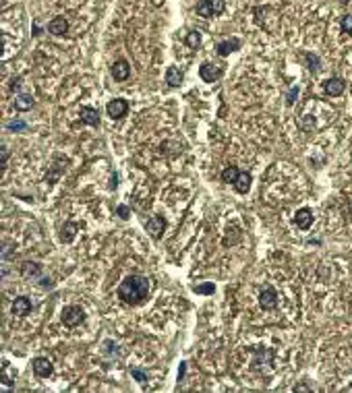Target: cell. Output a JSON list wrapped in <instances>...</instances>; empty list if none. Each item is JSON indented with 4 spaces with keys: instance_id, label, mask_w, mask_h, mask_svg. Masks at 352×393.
<instances>
[{
    "instance_id": "7c38bea8",
    "label": "cell",
    "mask_w": 352,
    "mask_h": 393,
    "mask_svg": "<svg viewBox=\"0 0 352 393\" xmlns=\"http://www.w3.org/2000/svg\"><path fill=\"white\" fill-rule=\"evenodd\" d=\"M294 224L300 228V230H306L311 224H313V211L309 209V207H302V209H298L296 211V215H294Z\"/></svg>"
},
{
    "instance_id": "ac0fdd59",
    "label": "cell",
    "mask_w": 352,
    "mask_h": 393,
    "mask_svg": "<svg viewBox=\"0 0 352 393\" xmlns=\"http://www.w3.org/2000/svg\"><path fill=\"white\" fill-rule=\"evenodd\" d=\"M166 83L170 87H179L183 83V71L176 69V67H168V71H166Z\"/></svg>"
},
{
    "instance_id": "ba28073f",
    "label": "cell",
    "mask_w": 352,
    "mask_h": 393,
    "mask_svg": "<svg viewBox=\"0 0 352 393\" xmlns=\"http://www.w3.org/2000/svg\"><path fill=\"white\" fill-rule=\"evenodd\" d=\"M31 366H33V373H35L37 377H41V379L50 377L52 370H54V366H52V362H50L48 358H33Z\"/></svg>"
},
{
    "instance_id": "83f0119b",
    "label": "cell",
    "mask_w": 352,
    "mask_h": 393,
    "mask_svg": "<svg viewBox=\"0 0 352 393\" xmlns=\"http://www.w3.org/2000/svg\"><path fill=\"white\" fill-rule=\"evenodd\" d=\"M130 375H133L139 383H145V381H147V375L143 373V370H139V368H130Z\"/></svg>"
},
{
    "instance_id": "44dd1931",
    "label": "cell",
    "mask_w": 352,
    "mask_h": 393,
    "mask_svg": "<svg viewBox=\"0 0 352 393\" xmlns=\"http://www.w3.org/2000/svg\"><path fill=\"white\" fill-rule=\"evenodd\" d=\"M238 174H240V170H238L236 166H228V168H224V170H222V180H224V182H232V184H234V180H236Z\"/></svg>"
},
{
    "instance_id": "f1b7e54d",
    "label": "cell",
    "mask_w": 352,
    "mask_h": 393,
    "mask_svg": "<svg viewBox=\"0 0 352 393\" xmlns=\"http://www.w3.org/2000/svg\"><path fill=\"white\" fill-rule=\"evenodd\" d=\"M116 211H118V215L122 217V220H128V217H130V209H128L126 205H118Z\"/></svg>"
},
{
    "instance_id": "7a4b0ae2",
    "label": "cell",
    "mask_w": 352,
    "mask_h": 393,
    "mask_svg": "<svg viewBox=\"0 0 352 393\" xmlns=\"http://www.w3.org/2000/svg\"><path fill=\"white\" fill-rule=\"evenodd\" d=\"M226 9V0H199L197 3V15L211 19L215 15H222Z\"/></svg>"
},
{
    "instance_id": "d6a6232c",
    "label": "cell",
    "mask_w": 352,
    "mask_h": 393,
    "mask_svg": "<svg viewBox=\"0 0 352 393\" xmlns=\"http://www.w3.org/2000/svg\"><path fill=\"white\" fill-rule=\"evenodd\" d=\"M185 370H187V364L183 362V364H181V368H179V379H183V377H185Z\"/></svg>"
},
{
    "instance_id": "4dcf8cb0",
    "label": "cell",
    "mask_w": 352,
    "mask_h": 393,
    "mask_svg": "<svg viewBox=\"0 0 352 393\" xmlns=\"http://www.w3.org/2000/svg\"><path fill=\"white\" fill-rule=\"evenodd\" d=\"M7 160H9V149H7V145H3V156H0V164H7Z\"/></svg>"
},
{
    "instance_id": "ffe728a7",
    "label": "cell",
    "mask_w": 352,
    "mask_h": 393,
    "mask_svg": "<svg viewBox=\"0 0 352 393\" xmlns=\"http://www.w3.org/2000/svg\"><path fill=\"white\" fill-rule=\"evenodd\" d=\"M31 106H33V97L29 93H21L15 97V108L21 112H25V110H31Z\"/></svg>"
},
{
    "instance_id": "484cf974",
    "label": "cell",
    "mask_w": 352,
    "mask_h": 393,
    "mask_svg": "<svg viewBox=\"0 0 352 393\" xmlns=\"http://www.w3.org/2000/svg\"><path fill=\"white\" fill-rule=\"evenodd\" d=\"M7 128H9V130H25L27 124H25L23 120H11V122L7 124Z\"/></svg>"
},
{
    "instance_id": "277c9868",
    "label": "cell",
    "mask_w": 352,
    "mask_h": 393,
    "mask_svg": "<svg viewBox=\"0 0 352 393\" xmlns=\"http://www.w3.org/2000/svg\"><path fill=\"white\" fill-rule=\"evenodd\" d=\"M199 75H201V79H203V81L213 83V81H217L219 77L224 75V67H222V64L203 62V64H201V69H199Z\"/></svg>"
},
{
    "instance_id": "4fadbf2b",
    "label": "cell",
    "mask_w": 352,
    "mask_h": 393,
    "mask_svg": "<svg viewBox=\"0 0 352 393\" xmlns=\"http://www.w3.org/2000/svg\"><path fill=\"white\" fill-rule=\"evenodd\" d=\"M29 311H31V300H29L27 296H19V298H15V302H13V315H17V317H25V315H29Z\"/></svg>"
},
{
    "instance_id": "52a82bcc",
    "label": "cell",
    "mask_w": 352,
    "mask_h": 393,
    "mask_svg": "<svg viewBox=\"0 0 352 393\" xmlns=\"http://www.w3.org/2000/svg\"><path fill=\"white\" fill-rule=\"evenodd\" d=\"M145 228H147V232L151 234V238H160L162 236V232L166 230V220L162 215H153V217H149V220L145 222Z\"/></svg>"
},
{
    "instance_id": "1f68e13d",
    "label": "cell",
    "mask_w": 352,
    "mask_h": 393,
    "mask_svg": "<svg viewBox=\"0 0 352 393\" xmlns=\"http://www.w3.org/2000/svg\"><path fill=\"white\" fill-rule=\"evenodd\" d=\"M19 85H21V79L17 77V79H13V83H11V89L15 91V89H19Z\"/></svg>"
},
{
    "instance_id": "7402d4cb",
    "label": "cell",
    "mask_w": 352,
    "mask_h": 393,
    "mask_svg": "<svg viewBox=\"0 0 352 393\" xmlns=\"http://www.w3.org/2000/svg\"><path fill=\"white\" fill-rule=\"evenodd\" d=\"M304 60H306V64H309V71L317 73V71L321 69V60H319V56H317V54L306 52V54H304Z\"/></svg>"
},
{
    "instance_id": "603a6c76",
    "label": "cell",
    "mask_w": 352,
    "mask_h": 393,
    "mask_svg": "<svg viewBox=\"0 0 352 393\" xmlns=\"http://www.w3.org/2000/svg\"><path fill=\"white\" fill-rule=\"evenodd\" d=\"M187 43H189L191 48H197V46L201 43V33H199V31H191V33L187 35Z\"/></svg>"
},
{
    "instance_id": "8fae6325",
    "label": "cell",
    "mask_w": 352,
    "mask_h": 393,
    "mask_svg": "<svg viewBox=\"0 0 352 393\" xmlns=\"http://www.w3.org/2000/svg\"><path fill=\"white\" fill-rule=\"evenodd\" d=\"M130 75V67H128V62L124 58H118L114 64H112V77L116 81H126Z\"/></svg>"
},
{
    "instance_id": "9a60e30c",
    "label": "cell",
    "mask_w": 352,
    "mask_h": 393,
    "mask_svg": "<svg viewBox=\"0 0 352 393\" xmlns=\"http://www.w3.org/2000/svg\"><path fill=\"white\" fill-rule=\"evenodd\" d=\"M48 31L50 33H54V35H64L69 31V23H67V19L64 17H56V19H52L50 23H48Z\"/></svg>"
},
{
    "instance_id": "6da1fadb",
    "label": "cell",
    "mask_w": 352,
    "mask_h": 393,
    "mask_svg": "<svg viewBox=\"0 0 352 393\" xmlns=\"http://www.w3.org/2000/svg\"><path fill=\"white\" fill-rule=\"evenodd\" d=\"M149 294V279L145 275H128L118 286V298L130 307L141 304Z\"/></svg>"
},
{
    "instance_id": "f546056e",
    "label": "cell",
    "mask_w": 352,
    "mask_h": 393,
    "mask_svg": "<svg viewBox=\"0 0 352 393\" xmlns=\"http://www.w3.org/2000/svg\"><path fill=\"white\" fill-rule=\"evenodd\" d=\"M39 286H41L43 290H50V288L54 286V283H52V279H50V277H39Z\"/></svg>"
},
{
    "instance_id": "30bf717a",
    "label": "cell",
    "mask_w": 352,
    "mask_h": 393,
    "mask_svg": "<svg viewBox=\"0 0 352 393\" xmlns=\"http://www.w3.org/2000/svg\"><path fill=\"white\" fill-rule=\"evenodd\" d=\"M79 116H81V122H85V124H92V126L100 124V112L92 106H83L79 110Z\"/></svg>"
},
{
    "instance_id": "5b68a950",
    "label": "cell",
    "mask_w": 352,
    "mask_h": 393,
    "mask_svg": "<svg viewBox=\"0 0 352 393\" xmlns=\"http://www.w3.org/2000/svg\"><path fill=\"white\" fill-rule=\"evenodd\" d=\"M126 110H128V102L122 100V97H116L112 102H108V106H106V112H108V116L112 120H120L126 114Z\"/></svg>"
},
{
    "instance_id": "5bb4252c",
    "label": "cell",
    "mask_w": 352,
    "mask_h": 393,
    "mask_svg": "<svg viewBox=\"0 0 352 393\" xmlns=\"http://www.w3.org/2000/svg\"><path fill=\"white\" fill-rule=\"evenodd\" d=\"M238 48H240V39H236V37H232V39H224V41H219L217 46H215V50H217V54H219V56H228V54L236 52Z\"/></svg>"
},
{
    "instance_id": "3957f363",
    "label": "cell",
    "mask_w": 352,
    "mask_h": 393,
    "mask_svg": "<svg viewBox=\"0 0 352 393\" xmlns=\"http://www.w3.org/2000/svg\"><path fill=\"white\" fill-rule=\"evenodd\" d=\"M85 321V311L81 307H64L62 309V323L67 327H77L79 323Z\"/></svg>"
},
{
    "instance_id": "4316f807",
    "label": "cell",
    "mask_w": 352,
    "mask_h": 393,
    "mask_svg": "<svg viewBox=\"0 0 352 393\" xmlns=\"http://www.w3.org/2000/svg\"><path fill=\"white\" fill-rule=\"evenodd\" d=\"M296 97H298V87H290L288 95H286V104H288V106H294Z\"/></svg>"
},
{
    "instance_id": "9c48e42d",
    "label": "cell",
    "mask_w": 352,
    "mask_h": 393,
    "mask_svg": "<svg viewBox=\"0 0 352 393\" xmlns=\"http://www.w3.org/2000/svg\"><path fill=\"white\" fill-rule=\"evenodd\" d=\"M344 87H346V83L340 77H332V79H327L323 83V89H325L327 95H342L344 93Z\"/></svg>"
},
{
    "instance_id": "2e32d148",
    "label": "cell",
    "mask_w": 352,
    "mask_h": 393,
    "mask_svg": "<svg viewBox=\"0 0 352 393\" xmlns=\"http://www.w3.org/2000/svg\"><path fill=\"white\" fill-rule=\"evenodd\" d=\"M251 180H253V178H251L249 172H240L238 176H236V180H234V188H236L238 192L245 194V192L251 188Z\"/></svg>"
},
{
    "instance_id": "d4e9b609",
    "label": "cell",
    "mask_w": 352,
    "mask_h": 393,
    "mask_svg": "<svg viewBox=\"0 0 352 393\" xmlns=\"http://www.w3.org/2000/svg\"><path fill=\"white\" fill-rule=\"evenodd\" d=\"M342 31L344 33H348V35H352V15H346V17H342Z\"/></svg>"
},
{
    "instance_id": "cb8c5ba5",
    "label": "cell",
    "mask_w": 352,
    "mask_h": 393,
    "mask_svg": "<svg viewBox=\"0 0 352 393\" xmlns=\"http://www.w3.org/2000/svg\"><path fill=\"white\" fill-rule=\"evenodd\" d=\"M213 283H201V286H193V292L197 294H213Z\"/></svg>"
},
{
    "instance_id": "e0dca14e",
    "label": "cell",
    "mask_w": 352,
    "mask_h": 393,
    "mask_svg": "<svg viewBox=\"0 0 352 393\" xmlns=\"http://www.w3.org/2000/svg\"><path fill=\"white\" fill-rule=\"evenodd\" d=\"M21 273L25 277H41V265L33 263V261H25V263L21 265Z\"/></svg>"
},
{
    "instance_id": "d6986e66",
    "label": "cell",
    "mask_w": 352,
    "mask_h": 393,
    "mask_svg": "<svg viewBox=\"0 0 352 393\" xmlns=\"http://www.w3.org/2000/svg\"><path fill=\"white\" fill-rule=\"evenodd\" d=\"M77 230H79V226H77L75 222H67V224H64V226H62V232H60L62 242H73V238H75Z\"/></svg>"
},
{
    "instance_id": "8992f818",
    "label": "cell",
    "mask_w": 352,
    "mask_h": 393,
    "mask_svg": "<svg viewBox=\"0 0 352 393\" xmlns=\"http://www.w3.org/2000/svg\"><path fill=\"white\" fill-rule=\"evenodd\" d=\"M259 304L263 311H274L278 307V292L272 286H266L259 294Z\"/></svg>"
}]
</instances>
